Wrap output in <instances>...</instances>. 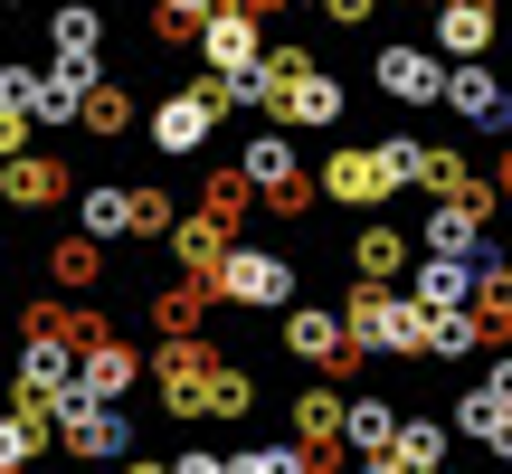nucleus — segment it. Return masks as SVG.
<instances>
[{"instance_id":"1","label":"nucleus","mask_w":512,"mask_h":474,"mask_svg":"<svg viewBox=\"0 0 512 474\" xmlns=\"http://www.w3.org/2000/svg\"><path fill=\"white\" fill-rule=\"evenodd\" d=\"M342 323H351V342H361L370 361H418V351H427V304L399 294V285H351L342 294Z\"/></svg>"},{"instance_id":"2","label":"nucleus","mask_w":512,"mask_h":474,"mask_svg":"<svg viewBox=\"0 0 512 474\" xmlns=\"http://www.w3.org/2000/svg\"><path fill=\"white\" fill-rule=\"evenodd\" d=\"M219 361H228V351L209 342V332L152 351V399H162V418H209V380H219Z\"/></svg>"},{"instance_id":"3","label":"nucleus","mask_w":512,"mask_h":474,"mask_svg":"<svg viewBox=\"0 0 512 474\" xmlns=\"http://www.w3.org/2000/svg\"><path fill=\"white\" fill-rule=\"evenodd\" d=\"M209 285L238 313H294V256L285 247H228V266L209 275Z\"/></svg>"},{"instance_id":"4","label":"nucleus","mask_w":512,"mask_h":474,"mask_svg":"<svg viewBox=\"0 0 512 474\" xmlns=\"http://www.w3.org/2000/svg\"><path fill=\"white\" fill-rule=\"evenodd\" d=\"M370 76H380V95L389 105H446V86H456V57L446 48H418V38H389L380 57H370Z\"/></svg>"},{"instance_id":"5","label":"nucleus","mask_w":512,"mask_h":474,"mask_svg":"<svg viewBox=\"0 0 512 474\" xmlns=\"http://www.w3.org/2000/svg\"><path fill=\"white\" fill-rule=\"evenodd\" d=\"M219 114H228V95H219V76H209V86H171L162 105H152V152H162V162H190V152L209 143V133H219Z\"/></svg>"},{"instance_id":"6","label":"nucleus","mask_w":512,"mask_h":474,"mask_svg":"<svg viewBox=\"0 0 512 474\" xmlns=\"http://www.w3.org/2000/svg\"><path fill=\"white\" fill-rule=\"evenodd\" d=\"M285 351H294L304 370H323V380H351V370L370 361V351L351 342V323H342L332 304H294V313H285Z\"/></svg>"},{"instance_id":"7","label":"nucleus","mask_w":512,"mask_h":474,"mask_svg":"<svg viewBox=\"0 0 512 474\" xmlns=\"http://www.w3.org/2000/svg\"><path fill=\"white\" fill-rule=\"evenodd\" d=\"M57 446H67L76 465H124L133 456L124 399H67V408H57Z\"/></svg>"},{"instance_id":"8","label":"nucleus","mask_w":512,"mask_h":474,"mask_svg":"<svg viewBox=\"0 0 512 474\" xmlns=\"http://www.w3.org/2000/svg\"><path fill=\"white\" fill-rule=\"evenodd\" d=\"M323 200H342V209H380V200H399V181H389V162H380V143H342V152H323Z\"/></svg>"},{"instance_id":"9","label":"nucleus","mask_w":512,"mask_h":474,"mask_svg":"<svg viewBox=\"0 0 512 474\" xmlns=\"http://www.w3.org/2000/svg\"><path fill=\"white\" fill-rule=\"evenodd\" d=\"M427 48H446L456 67H475V57H494V48H503V10H494V0H446Z\"/></svg>"},{"instance_id":"10","label":"nucleus","mask_w":512,"mask_h":474,"mask_svg":"<svg viewBox=\"0 0 512 474\" xmlns=\"http://www.w3.org/2000/svg\"><path fill=\"white\" fill-rule=\"evenodd\" d=\"M475 285H484L475 256H418V266H408V294H418L427 313H475Z\"/></svg>"},{"instance_id":"11","label":"nucleus","mask_w":512,"mask_h":474,"mask_svg":"<svg viewBox=\"0 0 512 474\" xmlns=\"http://www.w3.org/2000/svg\"><path fill=\"white\" fill-rule=\"evenodd\" d=\"M238 171L256 181V200H285V190H313V171L294 162V133H285V124H266V133H256V143L238 152Z\"/></svg>"},{"instance_id":"12","label":"nucleus","mask_w":512,"mask_h":474,"mask_svg":"<svg viewBox=\"0 0 512 474\" xmlns=\"http://www.w3.org/2000/svg\"><path fill=\"white\" fill-rule=\"evenodd\" d=\"M200 57H209V76H238V67H256V57H266V19L228 0V10L200 29Z\"/></svg>"},{"instance_id":"13","label":"nucleus","mask_w":512,"mask_h":474,"mask_svg":"<svg viewBox=\"0 0 512 474\" xmlns=\"http://www.w3.org/2000/svg\"><path fill=\"white\" fill-rule=\"evenodd\" d=\"M342 114H351L342 76H323V67H313V76H294V86H285V105H275V124H285V133H332Z\"/></svg>"},{"instance_id":"14","label":"nucleus","mask_w":512,"mask_h":474,"mask_svg":"<svg viewBox=\"0 0 512 474\" xmlns=\"http://www.w3.org/2000/svg\"><path fill=\"white\" fill-rule=\"evenodd\" d=\"M48 57H57V67H105V10H95V0H57Z\"/></svg>"},{"instance_id":"15","label":"nucleus","mask_w":512,"mask_h":474,"mask_svg":"<svg viewBox=\"0 0 512 474\" xmlns=\"http://www.w3.org/2000/svg\"><path fill=\"white\" fill-rule=\"evenodd\" d=\"M399 427H408V408H389L380 389H351V427H342V446H351L361 465H380L389 446H399Z\"/></svg>"},{"instance_id":"16","label":"nucleus","mask_w":512,"mask_h":474,"mask_svg":"<svg viewBox=\"0 0 512 474\" xmlns=\"http://www.w3.org/2000/svg\"><path fill=\"white\" fill-rule=\"evenodd\" d=\"M67 162H48V152H19V162H0V200L10 209H57L67 200Z\"/></svg>"},{"instance_id":"17","label":"nucleus","mask_w":512,"mask_h":474,"mask_svg":"<svg viewBox=\"0 0 512 474\" xmlns=\"http://www.w3.org/2000/svg\"><path fill=\"white\" fill-rule=\"evenodd\" d=\"M446 446H456V418H408L380 465L389 474H446Z\"/></svg>"},{"instance_id":"18","label":"nucleus","mask_w":512,"mask_h":474,"mask_svg":"<svg viewBox=\"0 0 512 474\" xmlns=\"http://www.w3.org/2000/svg\"><path fill=\"white\" fill-rule=\"evenodd\" d=\"M209 304H219V285L181 275V285H162V294H152V332H162V342H190V332L209 323Z\"/></svg>"},{"instance_id":"19","label":"nucleus","mask_w":512,"mask_h":474,"mask_svg":"<svg viewBox=\"0 0 512 474\" xmlns=\"http://www.w3.org/2000/svg\"><path fill=\"white\" fill-rule=\"evenodd\" d=\"M143 370H152L143 351H133L124 332H105V342L86 351V399H133V380H143Z\"/></svg>"},{"instance_id":"20","label":"nucleus","mask_w":512,"mask_h":474,"mask_svg":"<svg viewBox=\"0 0 512 474\" xmlns=\"http://www.w3.org/2000/svg\"><path fill=\"white\" fill-rule=\"evenodd\" d=\"M228 247H238V237H228L219 219H200V209H190V219L171 228V266H181V275H200V285L228 266Z\"/></svg>"},{"instance_id":"21","label":"nucleus","mask_w":512,"mask_h":474,"mask_svg":"<svg viewBox=\"0 0 512 474\" xmlns=\"http://www.w3.org/2000/svg\"><path fill=\"white\" fill-rule=\"evenodd\" d=\"M351 275H361V285H399V275H408V228L370 219L361 237H351Z\"/></svg>"},{"instance_id":"22","label":"nucleus","mask_w":512,"mask_h":474,"mask_svg":"<svg viewBox=\"0 0 512 474\" xmlns=\"http://www.w3.org/2000/svg\"><path fill=\"white\" fill-rule=\"evenodd\" d=\"M48 275H57V294H95V275H105V237H57L48 247Z\"/></svg>"},{"instance_id":"23","label":"nucleus","mask_w":512,"mask_h":474,"mask_svg":"<svg viewBox=\"0 0 512 474\" xmlns=\"http://www.w3.org/2000/svg\"><path fill=\"white\" fill-rule=\"evenodd\" d=\"M76 228L86 237H133V181H105V190H86V200H76Z\"/></svg>"},{"instance_id":"24","label":"nucleus","mask_w":512,"mask_h":474,"mask_svg":"<svg viewBox=\"0 0 512 474\" xmlns=\"http://www.w3.org/2000/svg\"><path fill=\"white\" fill-rule=\"evenodd\" d=\"M475 323L494 332V351L512 342V256H503V247L484 256V285H475Z\"/></svg>"},{"instance_id":"25","label":"nucleus","mask_w":512,"mask_h":474,"mask_svg":"<svg viewBox=\"0 0 512 474\" xmlns=\"http://www.w3.org/2000/svg\"><path fill=\"white\" fill-rule=\"evenodd\" d=\"M503 427H512V399H494V389H465V399H456V437L465 446H503Z\"/></svg>"},{"instance_id":"26","label":"nucleus","mask_w":512,"mask_h":474,"mask_svg":"<svg viewBox=\"0 0 512 474\" xmlns=\"http://www.w3.org/2000/svg\"><path fill=\"white\" fill-rule=\"evenodd\" d=\"M475 351H494L475 313H427V361H475Z\"/></svg>"},{"instance_id":"27","label":"nucleus","mask_w":512,"mask_h":474,"mask_svg":"<svg viewBox=\"0 0 512 474\" xmlns=\"http://www.w3.org/2000/svg\"><path fill=\"white\" fill-rule=\"evenodd\" d=\"M418 190H427V200H475V171H465V152H446V143H427L418 152Z\"/></svg>"},{"instance_id":"28","label":"nucleus","mask_w":512,"mask_h":474,"mask_svg":"<svg viewBox=\"0 0 512 474\" xmlns=\"http://www.w3.org/2000/svg\"><path fill=\"white\" fill-rule=\"evenodd\" d=\"M57 437V418L48 408H10V427H0V474H29V456Z\"/></svg>"},{"instance_id":"29","label":"nucleus","mask_w":512,"mask_h":474,"mask_svg":"<svg viewBox=\"0 0 512 474\" xmlns=\"http://www.w3.org/2000/svg\"><path fill=\"white\" fill-rule=\"evenodd\" d=\"M228 474H313V446L275 437V446H228Z\"/></svg>"},{"instance_id":"30","label":"nucleus","mask_w":512,"mask_h":474,"mask_svg":"<svg viewBox=\"0 0 512 474\" xmlns=\"http://www.w3.org/2000/svg\"><path fill=\"white\" fill-rule=\"evenodd\" d=\"M247 200H256V181H247V171H209V190H200V219H219L228 237H238Z\"/></svg>"},{"instance_id":"31","label":"nucleus","mask_w":512,"mask_h":474,"mask_svg":"<svg viewBox=\"0 0 512 474\" xmlns=\"http://www.w3.org/2000/svg\"><path fill=\"white\" fill-rule=\"evenodd\" d=\"M86 133H105V143H114V133H133V95H124V76H105V86L86 95Z\"/></svg>"},{"instance_id":"32","label":"nucleus","mask_w":512,"mask_h":474,"mask_svg":"<svg viewBox=\"0 0 512 474\" xmlns=\"http://www.w3.org/2000/svg\"><path fill=\"white\" fill-rule=\"evenodd\" d=\"M171 228H181V219H171V190L133 181V237H143V247H152V237H162V247H171Z\"/></svg>"},{"instance_id":"33","label":"nucleus","mask_w":512,"mask_h":474,"mask_svg":"<svg viewBox=\"0 0 512 474\" xmlns=\"http://www.w3.org/2000/svg\"><path fill=\"white\" fill-rule=\"evenodd\" d=\"M247 408H256V380H247L238 361H219V380H209V418H247Z\"/></svg>"},{"instance_id":"34","label":"nucleus","mask_w":512,"mask_h":474,"mask_svg":"<svg viewBox=\"0 0 512 474\" xmlns=\"http://www.w3.org/2000/svg\"><path fill=\"white\" fill-rule=\"evenodd\" d=\"M38 86H48V76L10 57V67H0V114H29V124H38Z\"/></svg>"},{"instance_id":"35","label":"nucleus","mask_w":512,"mask_h":474,"mask_svg":"<svg viewBox=\"0 0 512 474\" xmlns=\"http://www.w3.org/2000/svg\"><path fill=\"white\" fill-rule=\"evenodd\" d=\"M418 133H380V162H389V181H399V190H418Z\"/></svg>"},{"instance_id":"36","label":"nucleus","mask_w":512,"mask_h":474,"mask_svg":"<svg viewBox=\"0 0 512 474\" xmlns=\"http://www.w3.org/2000/svg\"><path fill=\"white\" fill-rule=\"evenodd\" d=\"M171 474H228V446H181V456H171Z\"/></svg>"},{"instance_id":"37","label":"nucleus","mask_w":512,"mask_h":474,"mask_svg":"<svg viewBox=\"0 0 512 474\" xmlns=\"http://www.w3.org/2000/svg\"><path fill=\"white\" fill-rule=\"evenodd\" d=\"M370 10L380 0H323V19H342V29H370Z\"/></svg>"},{"instance_id":"38","label":"nucleus","mask_w":512,"mask_h":474,"mask_svg":"<svg viewBox=\"0 0 512 474\" xmlns=\"http://www.w3.org/2000/svg\"><path fill=\"white\" fill-rule=\"evenodd\" d=\"M114 474H171L162 456H124V465H114Z\"/></svg>"},{"instance_id":"39","label":"nucleus","mask_w":512,"mask_h":474,"mask_svg":"<svg viewBox=\"0 0 512 474\" xmlns=\"http://www.w3.org/2000/svg\"><path fill=\"white\" fill-rule=\"evenodd\" d=\"M494 190H503V200H512V143H503V162H494Z\"/></svg>"},{"instance_id":"40","label":"nucleus","mask_w":512,"mask_h":474,"mask_svg":"<svg viewBox=\"0 0 512 474\" xmlns=\"http://www.w3.org/2000/svg\"><path fill=\"white\" fill-rule=\"evenodd\" d=\"M285 10H323V0H285Z\"/></svg>"},{"instance_id":"41","label":"nucleus","mask_w":512,"mask_h":474,"mask_svg":"<svg viewBox=\"0 0 512 474\" xmlns=\"http://www.w3.org/2000/svg\"><path fill=\"white\" fill-rule=\"evenodd\" d=\"M10 10H29V0H10Z\"/></svg>"},{"instance_id":"42","label":"nucleus","mask_w":512,"mask_h":474,"mask_svg":"<svg viewBox=\"0 0 512 474\" xmlns=\"http://www.w3.org/2000/svg\"><path fill=\"white\" fill-rule=\"evenodd\" d=\"M427 10H446V0H427Z\"/></svg>"}]
</instances>
